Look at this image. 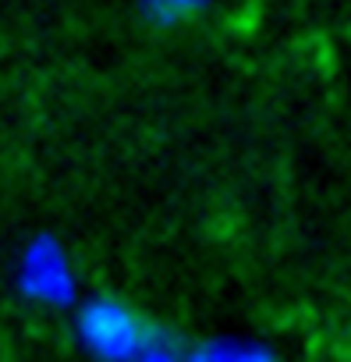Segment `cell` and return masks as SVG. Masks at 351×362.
Returning a JSON list of instances; mask_svg holds the SVG:
<instances>
[{
    "mask_svg": "<svg viewBox=\"0 0 351 362\" xmlns=\"http://www.w3.org/2000/svg\"><path fill=\"white\" fill-rule=\"evenodd\" d=\"M189 362H277V355L270 348H259V344L213 341V344L196 348V355H189Z\"/></svg>",
    "mask_w": 351,
    "mask_h": 362,
    "instance_id": "obj_2",
    "label": "cell"
},
{
    "mask_svg": "<svg viewBox=\"0 0 351 362\" xmlns=\"http://www.w3.org/2000/svg\"><path fill=\"white\" fill-rule=\"evenodd\" d=\"M82 337L103 362H189V355H182L163 334H156V327L114 302L85 309Z\"/></svg>",
    "mask_w": 351,
    "mask_h": 362,
    "instance_id": "obj_1",
    "label": "cell"
}]
</instances>
